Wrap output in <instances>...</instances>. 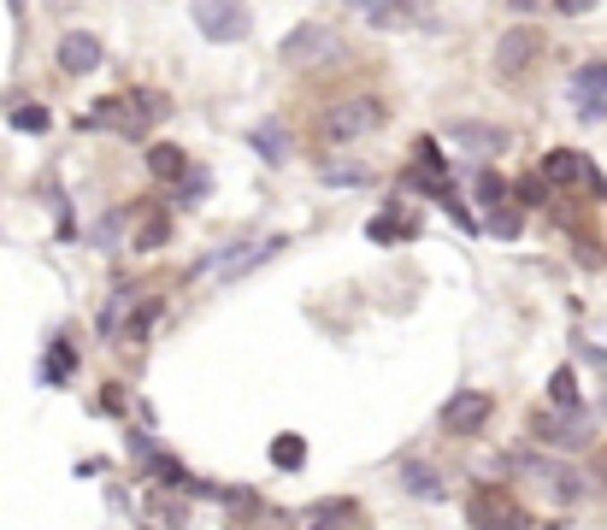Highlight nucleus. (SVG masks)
<instances>
[{"label":"nucleus","instance_id":"18","mask_svg":"<svg viewBox=\"0 0 607 530\" xmlns=\"http://www.w3.org/2000/svg\"><path fill=\"white\" fill-rule=\"evenodd\" d=\"M148 171H154L159 183H177V177H189V154L177 141H154V148H148Z\"/></svg>","mask_w":607,"mask_h":530},{"label":"nucleus","instance_id":"19","mask_svg":"<svg viewBox=\"0 0 607 530\" xmlns=\"http://www.w3.org/2000/svg\"><path fill=\"white\" fill-rule=\"evenodd\" d=\"M71 372H77V342H71V336H54V348H47V360H42V377L47 383H65Z\"/></svg>","mask_w":607,"mask_h":530},{"label":"nucleus","instance_id":"12","mask_svg":"<svg viewBox=\"0 0 607 530\" xmlns=\"http://www.w3.org/2000/svg\"><path fill=\"white\" fill-rule=\"evenodd\" d=\"M572 107H578V118H602L607 112V59H584L572 71Z\"/></svg>","mask_w":607,"mask_h":530},{"label":"nucleus","instance_id":"23","mask_svg":"<svg viewBox=\"0 0 607 530\" xmlns=\"http://www.w3.org/2000/svg\"><path fill=\"white\" fill-rule=\"evenodd\" d=\"M6 118H13V130H30V136H42V130L54 124L42 100H13V112H6Z\"/></svg>","mask_w":607,"mask_h":530},{"label":"nucleus","instance_id":"33","mask_svg":"<svg viewBox=\"0 0 607 530\" xmlns=\"http://www.w3.org/2000/svg\"><path fill=\"white\" fill-rule=\"evenodd\" d=\"M490 230L495 236H519V212L513 207H490Z\"/></svg>","mask_w":607,"mask_h":530},{"label":"nucleus","instance_id":"39","mask_svg":"<svg viewBox=\"0 0 607 530\" xmlns=\"http://www.w3.org/2000/svg\"><path fill=\"white\" fill-rule=\"evenodd\" d=\"M201 195H207V171H195V177L184 183V207H189V201H201Z\"/></svg>","mask_w":607,"mask_h":530},{"label":"nucleus","instance_id":"28","mask_svg":"<svg viewBox=\"0 0 607 530\" xmlns=\"http://www.w3.org/2000/svg\"><path fill=\"white\" fill-rule=\"evenodd\" d=\"M166 236H171V212H154V218H148V224L136 230V248H141V253H154Z\"/></svg>","mask_w":607,"mask_h":530},{"label":"nucleus","instance_id":"11","mask_svg":"<svg viewBox=\"0 0 607 530\" xmlns=\"http://www.w3.org/2000/svg\"><path fill=\"white\" fill-rule=\"evenodd\" d=\"M107 65V47H100L95 30H65L59 36V71L65 77H89V71Z\"/></svg>","mask_w":607,"mask_h":530},{"label":"nucleus","instance_id":"4","mask_svg":"<svg viewBox=\"0 0 607 530\" xmlns=\"http://www.w3.org/2000/svg\"><path fill=\"white\" fill-rule=\"evenodd\" d=\"M519 477H531V483L549 495L554 507H578L584 495H590V483H584V472H572L566 460H543V454H519V460H508Z\"/></svg>","mask_w":607,"mask_h":530},{"label":"nucleus","instance_id":"7","mask_svg":"<svg viewBox=\"0 0 607 530\" xmlns=\"http://www.w3.org/2000/svg\"><path fill=\"white\" fill-rule=\"evenodd\" d=\"M543 54H549V36H543L537 24H513V30L495 36V71H501V77H525Z\"/></svg>","mask_w":607,"mask_h":530},{"label":"nucleus","instance_id":"6","mask_svg":"<svg viewBox=\"0 0 607 530\" xmlns=\"http://www.w3.org/2000/svg\"><path fill=\"white\" fill-rule=\"evenodd\" d=\"M278 54L289 59V65H342V59H348V42H342V30H330V24H295L283 36Z\"/></svg>","mask_w":607,"mask_h":530},{"label":"nucleus","instance_id":"17","mask_svg":"<svg viewBox=\"0 0 607 530\" xmlns=\"http://www.w3.org/2000/svg\"><path fill=\"white\" fill-rule=\"evenodd\" d=\"M278 248H283V236H271V242H242V248L225 253V260H207V271H218V278H236V271H248V265L271 260Z\"/></svg>","mask_w":607,"mask_h":530},{"label":"nucleus","instance_id":"29","mask_svg":"<svg viewBox=\"0 0 607 530\" xmlns=\"http://www.w3.org/2000/svg\"><path fill=\"white\" fill-rule=\"evenodd\" d=\"M130 301H136L130 283H124V289H113V301H107V312H100V330H107V336H118V319L130 312Z\"/></svg>","mask_w":607,"mask_h":530},{"label":"nucleus","instance_id":"14","mask_svg":"<svg viewBox=\"0 0 607 530\" xmlns=\"http://www.w3.org/2000/svg\"><path fill=\"white\" fill-rule=\"evenodd\" d=\"M307 525H312V530H360L366 518H360V501H348V495H330V501H312Z\"/></svg>","mask_w":607,"mask_h":530},{"label":"nucleus","instance_id":"13","mask_svg":"<svg viewBox=\"0 0 607 530\" xmlns=\"http://www.w3.org/2000/svg\"><path fill=\"white\" fill-rule=\"evenodd\" d=\"M449 141L460 148V154H478V159L508 154V130H501V124H478V118H454V124H449Z\"/></svg>","mask_w":607,"mask_h":530},{"label":"nucleus","instance_id":"34","mask_svg":"<svg viewBox=\"0 0 607 530\" xmlns=\"http://www.w3.org/2000/svg\"><path fill=\"white\" fill-rule=\"evenodd\" d=\"M124 401H130V395H124V383H107V395H100V406H107V413H124Z\"/></svg>","mask_w":607,"mask_h":530},{"label":"nucleus","instance_id":"38","mask_svg":"<svg viewBox=\"0 0 607 530\" xmlns=\"http://www.w3.org/2000/svg\"><path fill=\"white\" fill-rule=\"evenodd\" d=\"M590 477H595V483L607 489V442H602V448H595V454H590Z\"/></svg>","mask_w":607,"mask_h":530},{"label":"nucleus","instance_id":"16","mask_svg":"<svg viewBox=\"0 0 607 530\" xmlns=\"http://www.w3.org/2000/svg\"><path fill=\"white\" fill-rule=\"evenodd\" d=\"M401 489L407 495H419V501H449V483H442L437 466H424V460H401Z\"/></svg>","mask_w":607,"mask_h":530},{"label":"nucleus","instance_id":"30","mask_svg":"<svg viewBox=\"0 0 607 530\" xmlns=\"http://www.w3.org/2000/svg\"><path fill=\"white\" fill-rule=\"evenodd\" d=\"M508 195H519V207H549V183L543 177H519Z\"/></svg>","mask_w":607,"mask_h":530},{"label":"nucleus","instance_id":"24","mask_svg":"<svg viewBox=\"0 0 607 530\" xmlns=\"http://www.w3.org/2000/svg\"><path fill=\"white\" fill-rule=\"evenodd\" d=\"M148 477H159L166 489H195V477H189L184 466L171 460V454H148Z\"/></svg>","mask_w":607,"mask_h":530},{"label":"nucleus","instance_id":"35","mask_svg":"<svg viewBox=\"0 0 607 530\" xmlns=\"http://www.w3.org/2000/svg\"><path fill=\"white\" fill-rule=\"evenodd\" d=\"M396 236H401L396 218H372V242H396Z\"/></svg>","mask_w":607,"mask_h":530},{"label":"nucleus","instance_id":"8","mask_svg":"<svg viewBox=\"0 0 607 530\" xmlns=\"http://www.w3.org/2000/svg\"><path fill=\"white\" fill-rule=\"evenodd\" d=\"M537 177L549 183V189L560 183V189H590L595 201L607 195V177H602V171H595L590 159L578 154V148H554V154H543V171H537Z\"/></svg>","mask_w":607,"mask_h":530},{"label":"nucleus","instance_id":"2","mask_svg":"<svg viewBox=\"0 0 607 530\" xmlns=\"http://www.w3.org/2000/svg\"><path fill=\"white\" fill-rule=\"evenodd\" d=\"M466 525L472 530H537L508 483H478L466 495Z\"/></svg>","mask_w":607,"mask_h":530},{"label":"nucleus","instance_id":"25","mask_svg":"<svg viewBox=\"0 0 607 530\" xmlns=\"http://www.w3.org/2000/svg\"><path fill=\"white\" fill-rule=\"evenodd\" d=\"M148 513H154V530H184V525H189V507L171 501V495H154V501H148Z\"/></svg>","mask_w":607,"mask_h":530},{"label":"nucleus","instance_id":"22","mask_svg":"<svg viewBox=\"0 0 607 530\" xmlns=\"http://www.w3.org/2000/svg\"><path fill=\"white\" fill-rule=\"evenodd\" d=\"M549 406H560V413H578V372H572V365H560V372L549 377Z\"/></svg>","mask_w":607,"mask_h":530},{"label":"nucleus","instance_id":"36","mask_svg":"<svg viewBox=\"0 0 607 530\" xmlns=\"http://www.w3.org/2000/svg\"><path fill=\"white\" fill-rule=\"evenodd\" d=\"M590 6H602V0H554V13H566V18H584Z\"/></svg>","mask_w":607,"mask_h":530},{"label":"nucleus","instance_id":"26","mask_svg":"<svg viewBox=\"0 0 607 530\" xmlns=\"http://www.w3.org/2000/svg\"><path fill=\"white\" fill-rule=\"evenodd\" d=\"M319 183H337V189H366L372 166H319Z\"/></svg>","mask_w":607,"mask_h":530},{"label":"nucleus","instance_id":"37","mask_svg":"<svg viewBox=\"0 0 607 530\" xmlns=\"http://www.w3.org/2000/svg\"><path fill=\"white\" fill-rule=\"evenodd\" d=\"M389 13H407V18H424V13H431V0H389Z\"/></svg>","mask_w":607,"mask_h":530},{"label":"nucleus","instance_id":"9","mask_svg":"<svg viewBox=\"0 0 607 530\" xmlns=\"http://www.w3.org/2000/svg\"><path fill=\"white\" fill-rule=\"evenodd\" d=\"M490 419H495V395H483V389H454L442 401V431L449 436H478Z\"/></svg>","mask_w":607,"mask_h":530},{"label":"nucleus","instance_id":"10","mask_svg":"<svg viewBox=\"0 0 607 530\" xmlns=\"http://www.w3.org/2000/svg\"><path fill=\"white\" fill-rule=\"evenodd\" d=\"M531 436L549 448H590V419L584 413H560V406H537L531 413Z\"/></svg>","mask_w":607,"mask_h":530},{"label":"nucleus","instance_id":"1","mask_svg":"<svg viewBox=\"0 0 607 530\" xmlns=\"http://www.w3.org/2000/svg\"><path fill=\"white\" fill-rule=\"evenodd\" d=\"M171 100L159 89H130V95H107L95 100V112H83V130H118V136H141V130L166 118Z\"/></svg>","mask_w":607,"mask_h":530},{"label":"nucleus","instance_id":"32","mask_svg":"<svg viewBox=\"0 0 607 530\" xmlns=\"http://www.w3.org/2000/svg\"><path fill=\"white\" fill-rule=\"evenodd\" d=\"M478 201H483V207H501V201H508V183L495 177V171H483V177H478Z\"/></svg>","mask_w":607,"mask_h":530},{"label":"nucleus","instance_id":"21","mask_svg":"<svg viewBox=\"0 0 607 530\" xmlns=\"http://www.w3.org/2000/svg\"><path fill=\"white\" fill-rule=\"evenodd\" d=\"M271 466H278V472H301V466H307V436L283 431L278 442H271Z\"/></svg>","mask_w":607,"mask_h":530},{"label":"nucleus","instance_id":"15","mask_svg":"<svg viewBox=\"0 0 607 530\" xmlns=\"http://www.w3.org/2000/svg\"><path fill=\"white\" fill-rule=\"evenodd\" d=\"M230 530H295V518L283 513V507H266L260 495H248V501L230 513Z\"/></svg>","mask_w":607,"mask_h":530},{"label":"nucleus","instance_id":"3","mask_svg":"<svg viewBox=\"0 0 607 530\" xmlns=\"http://www.w3.org/2000/svg\"><path fill=\"white\" fill-rule=\"evenodd\" d=\"M383 118H389V112H383L378 95H348V100H330V107H325L319 136H325V141H360V136H372Z\"/></svg>","mask_w":607,"mask_h":530},{"label":"nucleus","instance_id":"31","mask_svg":"<svg viewBox=\"0 0 607 530\" xmlns=\"http://www.w3.org/2000/svg\"><path fill=\"white\" fill-rule=\"evenodd\" d=\"M354 13H366V24H378V30H389L396 24V13H389V0H348Z\"/></svg>","mask_w":607,"mask_h":530},{"label":"nucleus","instance_id":"27","mask_svg":"<svg viewBox=\"0 0 607 530\" xmlns=\"http://www.w3.org/2000/svg\"><path fill=\"white\" fill-rule=\"evenodd\" d=\"M154 319H159V301H141V307H136V319H124V342H130V348H141V342H148Z\"/></svg>","mask_w":607,"mask_h":530},{"label":"nucleus","instance_id":"5","mask_svg":"<svg viewBox=\"0 0 607 530\" xmlns=\"http://www.w3.org/2000/svg\"><path fill=\"white\" fill-rule=\"evenodd\" d=\"M189 18H195V30L218 47H236V42L254 36V13H248L242 0H189Z\"/></svg>","mask_w":607,"mask_h":530},{"label":"nucleus","instance_id":"20","mask_svg":"<svg viewBox=\"0 0 607 530\" xmlns=\"http://www.w3.org/2000/svg\"><path fill=\"white\" fill-rule=\"evenodd\" d=\"M254 154H260V159H271V166H283V159H289V130H283L278 118L254 130Z\"/></svg>","mask_w":607,"mask_h":530}]
</instances>
